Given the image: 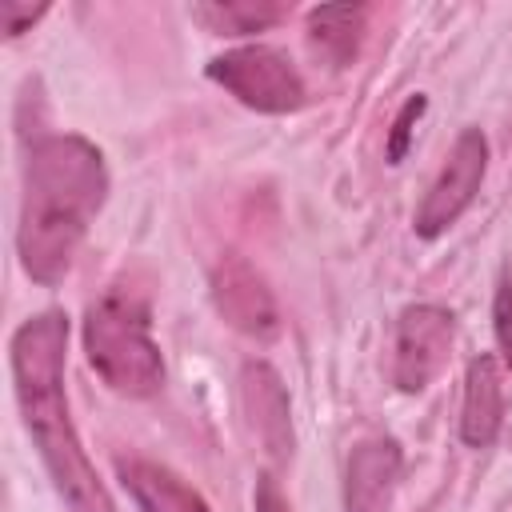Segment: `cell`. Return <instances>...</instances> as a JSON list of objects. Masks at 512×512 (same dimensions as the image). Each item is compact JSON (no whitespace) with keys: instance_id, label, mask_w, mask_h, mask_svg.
I'll return each instance as SVG.
<instances>
[{"instance_id":"cell-5","label":"cell","mask_w":512,"mask_h":512,"mask_svg":"<svg viewBox=\"0 0 512 512\" xmlns=\"http://www.w3.org/2000/svg\"><path fill=\"white\" fill-rule=\"evenodd\" d=\"M484 172H488V140L480 128H460L440 176L432 180V188L424 192L416 216H412V228L416 236L424 240H436L440 232H448L464 208L476 200L480 184H484Z\"/></svg>"},{"instance_id":"cell-8","label":"cell","mask_w":512,"mask_h":512,"mask_svg":"<svg viewBox=\"0 0 512 512\" xmlns=\"http://www.w3.org/2000/svg\"><path fill=\"white\" fill-rule=\"evenodd\" d=\"M240 408L260 440V448L272 460H288L292 456V412H288V392L276 376L272 364L264 360H248L240 368Z\"/></svg>"},{"instance_id":"cell-12","label":"cell","mask_w":512,"mask_h":512,"mask_svg":"<svg viewBox=\"0 0 512 512\" xmlns=\"http://www.w3.org/2000/svg\"><path fill=\"white\" fill-rule=\"evenodd\" d=\"M368 8L364 4H320L308 8V44L328 68H348L360 52Z\"/></svg>"},{"instance_id":"cell-1","label":"cell","mask_w":512,"mask_h":512,"mask_svg":"<svg viewBox=\"0 0 512 512\" xmlns=\"http://www.w3.org/2000/svg\"><path fill=\"white\" fill-rule=\"evenodd\" d=\"M108 168L92 140L76 132L36 136L24 160V200L16 252L36 284H60L88 224L104 208Z\"/></svg>"},{"instance_id":"cell-7","label":"cell","mask_w":512,"mask_h":512,"mask_svg":"<svg viewBox=\"0 0 512 512\" xmlns=\"http://www.w3.org/2000/svg\"><path fill=\"white\" fill-rule=\"evenodd\" d=\"M212 304L224 316V324L252 340H272L280 332L276 296L244 256H224L212 268Z\"/></svg>"},{"instance_id":"cell-3","label":"cell","mask_w":512,"mask_h":512,"mask_svg":"<svg viewBox=\"0 0 512 512\" xmlns=\"http://www.w3.org/2000/svg\"><path fill=\"white\" fill-rule=\"evenodd\" d=\"M84 352L100 380L132 400L164 388V356L152 340V308L136 288L112 284L84 312Z\"/></svg>"},{"instance_id":"cell-11","label":"cell","mask_w":512,"mask_h":512,"mask_svg":"<svg viewBox=\"0 0 512 512\" xmlns=\"http://www.w3.org/2000/svg\"><path fill=\"white\" fill-rule=\"evenodd\" d=\"M116 476L124 480V488L132 492L140 512H212L208 500L184 476H176L168 464H156L144 456H120Z\"/></svg>"},{"instance_id":"cell-10","label":"cell","mask_w":512,"mask_h":512,"mask_svg":"<svg viewBox=\"0 0 512 512\" xmlns=\"http://www.w3.org/2000/svg\"><path fill=\"white\" fill-rule=\"evenodd\" d=\"M504 424V376L492 352L472 356L464 376V404H460V440L468 448H488Z\"/></svg>"},{"instance_id":"cell-16","label":"cell","mask_w":512,"mask_h":512,"mask_svg":"<svg viewBox=\"0 0 512 512\" xmlns=\"http://www.w3.org/2000/svg\"><path fill=\"white\" fill-rule=\"evenodd\" d=\"M48 12V4H20V0H0V32L12 40L20 32H28L40 16Z\"/></svg>"},{"instance_id":"cell-9","label":"cell","mask_w":512,"mask_h":512,"mask_svg":"<svg viewBox=\"0 0 512 512\" xmlns=\"http://www.w3.org/2000/svg\"><path fill=\"white\" fill-rule=\"evenodd\" d=\"M400 468H404V452L392 436L360 440L344 472V512H384L400 480Z\"/></svg>"},{"instance_id":"cell-4","label":"cell","mask_w":512,"mask_h":512,"mask_svg":"<svg viewBox=\"0 0 512 512\" xmlns=\"http://www.w3.org/2000/svg\"><path fill=\"white\" fill-rule=\"evenodd\" d=\"M204 72L224 92H232L244 108L268 112V116L296 112L308 96L300 68L268 44H244V48H232L224 56H212Z\"/></svg>"},{"instance_id":"cell-13","label":"cell","mask_w":512,"mask_h":512,"mask_svg":"<svg viewBox=\"0 0 512 512\" xmlns=\"http://www.w3.org/2000/svg\"><path fill=\"white\" fill-rule=\"evenodd\" d=\"M192 16L216 36H248L280 24L288 8L276 0H208V4H196Z\"/></svg>"},{"instance_id":"cell-14","label":"cell","mask_w":512,"mask_h":512,"mask_svg":"<svg viewBox=\"0 0 512 512\" xmlns=\"http://www.w3.org/2000/svg\"><path fill=\"white\" fill-rule=\"evenodd\" d=\"M424 108H428V96H408L404 100V108L396 112V120H392V132H388V144H384V160L388 164H400L404 156H408V144H412V132H416V120L424 116Z\"/></svg>"},{"instance_id":"cell-6","label":"cell","mask_w":512,"mask_h":512,"mask_svg":"<svg viewBox=\"0 0 512 512\" xmlns=\"http://www.w3.org/2000/svg\"><path fill=\"white\" fill-rule=\"evenodd\" d=\"M456 340V316L440 304H408L396 316L392 384L400 392H424L448 364Z\"/></svg>"},{"instance_id":"cell-15","label":"cell","mask_w":512,"mask_h":512,"mask_svg":"<svg viewBox=\"0 0 512 512\" xmlns=\"http://www.w3.org/2000/svg\"><path fill=\"white\" fill-rule=\"evenodd\" d=\"M492 328H496L500 356H504V364L512 368V272H508V268L500 272V284H496V300H492Z\"/></svg>"},{"instance_id":"cell-17","label":"cell","mask_w":512,"mask_h":512,"mask_svg":"<svg viewBox=\"0 0 512 512\" xmlns=\"http://www.w3.org/2000/svg\"><path fill=\"white\" fill-rule=\"evenodd\" d=\"M252 504H256V512H292L288 500H284V492H280V484H276L268 472L256 476V496H252Z\"/></svg>"},{"instance_id":"cell-2","label":"cell","mask_w":512,"mask_h":512,"mask_svg":"<svg viewBox=\"0 0 512 512\" xmlns=\"http://www.w3.org/2000/svg\"><path fill=\"white\" fill-rule=\"evenodd\" d=\"M64 352H68V316L60 308L36 312L12 332L8 356H12V380H16L24 428L32 432L36 452L72 512H116L68 416Z\"/></svg>"}]
</instances>
